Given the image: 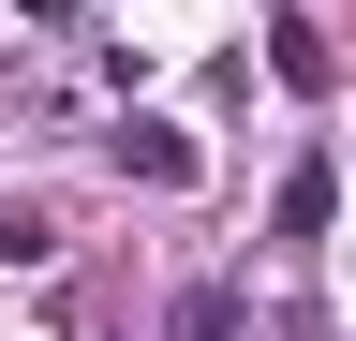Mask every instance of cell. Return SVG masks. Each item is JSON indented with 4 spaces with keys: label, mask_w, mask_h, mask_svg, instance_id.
Wrapping results in <instances>:
<instances>
[{
    "label": "cell",
    "mask_w": 356,
    "mask_h": 341,
    "mask_svg": "<svg viewBox=\"0 0 356 341\" xmlns=\"http://www.w3.org/2000/svg\"><path fill=\"white\" fill-rule=\"evenodd\" d=\"M163 341H252V297L238 282H178L163 297Z\"/></svg>",
    "instance_id": "7a4b0ae2"
},
{
    "label": "cell",
    "mask_w": 356,
    "mask_h": 341,
    "mask_svg": "<svg viewBox=\"0 0 356 341\" xmlns=\"http://www.w3.org/2000/svg\"><path fill=\"white\" fill-rule=\"evenodd\" d=\"M44 252H60V223L44 208H0V267H44Z\"/></svg>",
    "instance_id": "5b68a950"
},
{
    "label": "cell",
    "mask_w": 356,
    "mask_h": 341,
    "mask_svg": "<svg viewBox=\"0 0 356 341\" xmlns=\"http://www.w3.org/2000/svg\"><path fill=\"white\" fill-rule=\"evenodd\" d=\"M267 60H282V90H327V74H341V60H327V30H312V15H282V30H267Z\"/></svg>",
    "instance_id": "3957f363"
},
{
    "label": "cell",
    "mask_w": 356,
    "mask_h": 341,
    "mask_svg": "<svg viewBox=\"0 0 356 341\" xmlns=\"http://www.w3.org/2000/svg\"><path fill=\"white\" fill-rule=\"evenodd\" d=\"M327 208H341V178H327V163H297V178H282V208H267V223H282V238H327Z\"/></svg>",
    "instance_id": "277c9868"
},
{
    "label": "cell",
    "mask_w": 356,
    "mask_h": 341,
    "mask_svg": "<svg viewBox=\"0 0 356 341\" xmlns=\"http://www.w3.org/2000/svg\"><path fill=\"white\" fill-rule=\"evenodd\" d=\"M104 163H119L134 193H193V134H163V119H119V149H104Z\"/></svg>",
    "instance_id": "6da1fadb"
}]
</instances>
